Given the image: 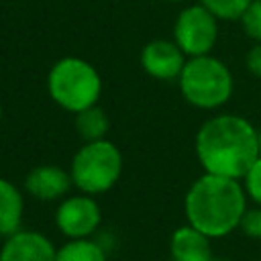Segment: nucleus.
I'll return each instance as SVG.
<instances>
[{"mask_svg":"<svg viewBox=\"0 0 261 261\" xmlns=\"http://www.w3.org/2000/svg\"><path fill=\"white\" fill-rule=\"evenodd\" d=\"M194 149L206 173L243 179L259 157V130L239 114H216L198 128Z\"/></svg>","mask_w":261,"mask_h":261,"instance_id":"f257e3e1","label":"nucleus"},{"mask_svg":"<svg viewBox=\"0 0 261 261\" xmlns=\"http://www.w3.org/2000/svg\"><path fill=\"white\" fill-rule=\"evenodd\" d=\"M247 192L241 179L202 173L186 192L184 212L188 224L210 239H220L239 228L247 210Z\"/></svg>","mask_w":261,"mask_h":261,"instance_id":"f03ea898","label":"nucleus"},{"mask_svg":"<svg viewBox=\"0 0 261 261\" xmlns=\"http://www.w3.org/2000/svg\"><path fill=\"white\" fill-rule=\"evenodd\" d=\"M47 92L51 100L75 114L84 108L98 104L102 94V77L98 69L84 57H61L47 73Z\"/></svg>","mask_w":261,"mask_h":261,"instance_id":"7ed1b4c3","label":"nucleus"},{"mask_svg":"<svg viewBox=\"0 0 261 261\" xmlns=\"http://www.w3.org/2000/svg\"><path fill=\"white\" fill-rule=\"evenodd\" d=\"M177 84L184 100L200 110H216L224 106L234 90L230 69L224 61L212 57L210 53L188 57Z\"/></svg>","mask_w":261,"mask_h":261,"instance_id":"20e7f679","label":"nucleus"},{"mask_svg":"<svg viewBox=\"0 0 261 261\" xmlns=\"http://www.w3.org/2000/svg\"><path fill=\"white\" fill-rule=\"evenodd\" d=\"M69 175L80 192L90 196L104 194L122 175V153L108 139L84 141L71 159Z\"/></svg>","mask_w":261,"mask_h":261,"instance_id":"39448f33","label":"nucleus"},{"mask_svg":"<svg viewBox=\"0 0 261 261\" xmlns=\"http://www.w3.org/2000/svg\"><path fill=\"white\" fill-rule=\"evenodd\" d=\"M173 41L188 57L208 55L218 41V18L200 2L186 6L175 16Z\"/></svg>","mask_w":261,"mask_h":261,"instance_id":"423d86ee","label":"nucleus"},{"mask_svg":"<svg viewBox=\"0 0 261 261\" xmlns=\"http://www.w3.org/2000/svg\"><path fill=\"white\" fill-rule=\"evenodd\" d=\"M102 222V210L94 196L75 194L67 196L57 204L55 226L67 239H90Z\"/></svg>","mask_w":261,"mask_h":261,"instance_id":"0eeeda50","label":"nucleus"},{"mask_svg":"<svg viewBox=\"0 0 261 261\" xmlns=\"http://www.w3.org/2000/svg\"><path fill=\"white\" fill-rule=\"evenodd\" d=\"M188 55L177 47L175 41L169 39H153L141 49V65L143 69L161 82L177 80Z\"/></svg>","mask_w":261,"mask_h":261,"instance_id":"6e6552de","label":"nucleus"},{"mask_svg":"<svg viewBox=\"0 0 261 261\" xmlns=\"http://www.w3.org/2000/svg\"><path fill=\"white\" fill-rule=\"evenodd\" d=\"M57 247L37 230H16L0 247V261H55Z\"/></svg>","mask_w":261,"mask_h":261,"instance_id":"1a4fd4ad","label":"nucleus"},{"mask_svg":"<svg viewBox=\"0 0 261 261\" xmlns=\"http://www.w3.org/2000/svg\"><path fill=\"white\" fill-rule=\"evenodd\" d=\"M71 186L73 181L69 171L49 163L33 167L24 177V192L35 200H43V202H53L63 198Z\"/></svg>","mask_w":261,"mask_h":261,"instance_id":"9d476101","label":"nucleus"},{"mask_svg":"<svg viewBox=\"0 0 261 261\" xmlns=\"http://www.w3.org/2000/svg\"><path fill=\"white\" fill-rule=\"evenodd\" d=\"M169 253L173 261H210L212 245L210 237L192 224H184L173 230L169 239Z\"/></svg>","mask_w":261,"mask_h":261,"instance_id":"9b49d317","label":"nucleus"},{"mask_svg":"<svg viewBox=\"0 0 261 261\" xmlns=\"http://www.w3.org/2000/svg\"><path fill=\"white\" fill-rule=\"evenodd\" d=\"M24 216V196L12 181L0 177V237L20 230Z\"/></svg>","mask_w":261,"mask_h":261,"instance_id":"f8f14e48","label":"nucleus"},{"mask_svg":"<svg viewBox=\"0 0 261 261\" xmlns=\"http://www.w3.org/2000/svg\"><path fill=\"white\" fill-rule=\"evenodd\" d=\"M75 130L84 141H98V139H106V133L110 128V120L108 114L98 106H90L84 108L80 112H75Z\"/></svg>","mask_w":261,"mask_h":261,"instance_id":"ddd939ff","label":"nucleus"},{"mask_svg":"<svg viewBox=\"0 0 261 261\" xmlns=\"http://www.w3.org/2000/svg\"><path fill=\"white\" fill-rule=\"evenodd\" d=\"M55 261H108L106 251L92 239H67L57 249Z\"/></svg>","mask_w":261,"mask_h":261,"instance_id":"4468645a","label":"nucleus"},{"mask_svg":"<svg viewBox=\"0 0 261 261\" xmlns=\"http://www.w3.org/2000/svg\"><path fill=\"white\" fill-rule=\"evenodd\" d=\"M204 8H208L218 20H239L251 0H200Z\"/></svg>","mask_w":261,"mask_h":261,"instance_id":"2eb2a0df","label":"nucleus"},{"mask_svg":"<svg viewBox=\"0 0 261 261\" xmlns=\"http://www.w3.org/2000/svg\"><path fill=\"white\" fill-rule=\"evenodd\" d=\"M239 20H241L243 33L251 41L261 43V0H251V4L245 8Z\"/></svg>","mask_w":261,"mask_h":261,"instance_id":"dca6fc26","label":"nucleus"},{"mask_svg":"<svg viewBox=\"0 0 261 261\" xmlns=\"http://www.w3.org/2000/svg\"><path fill=\"white\" fill-rule=\"evenodd\" d=\"M243 188L247 192V198L253 200L257 206H261V155L257 161L249 167V171L243 177Z\"/></svg>","mask_w":261,"mask_h":261,"instance_id":"f3484780","label":"nucleus"},{"mask_svg":"<svg viewBox=\"0 0 261 261\" xmlns=\"http://www.w3.org/2000/svg\"><path fill=\"white\" fill-rule=\"evenodd\" d=\"M239 228H241L247 237H255V239H257L259 228H261V206H259V208H253V210L247 208L245 214H243V218H241Z\"/></svg>","mask_w":261,"mask_h":261,"instance_id":"a211bd4d","label":"nucleus"},{"mask_svg":"<svg viewBox=\"0 0 261 261\" xmlns=\"http://www.w3.org/2000/svg\"><path fill=\"white\" fill-rule=\"evenodd\" d=\"M247 71L255 77H261V43H253V47L245 55Z\"/></svg>","mask_w":261,"mask_h":261,"instance_id":"6ab92c4d","label":"nucleus"},{"mask_svg":"<svg viewBox=\"0 0 261 261\" xmlns=\"http://www.w3.org/2000/svg\"><path fill=\"white\" fill-rule=\"evenodd\" d=\"M259 155H261V130H259Z\"/></svg>","mask_w":261,"mask_h":261,"instance_id":"aec40b11","label":"nucleus"},{"mask_svg":"<svg viewBox=\"0 0 261 261\" xmlns=\"http://www.w3.org/2000/svg\"><path fill=\"white\" fill-rule=\"evenodd\" d=\"M210 261H228V259H216V257H212Z\"/></svg>","mask_w":261,"mask_h":261,"instance_id":"412c9836","label":"nucleus"},{"mask_svg":"<svg viewBox=\"0 0 261 261\" xmlns=\"http://www.w3.org/2000/svg\"><path fill=\"white\" fill-rule=\"evenodd\" d=\"M167 2H175V4H179V2H186V0H167Z\"/></svg>","mask_w":261,"mask_h":261,"instance_id":"4be33fe9","label":"nucleus"},{"mask_svg":"<svg viewBox=\"0 0 261 261\" xmlns=\"http://www.w3.org/2000/svg\"><path fill=\"white\" fill-rule=\"evenodd\" d=\"M0 120H2V104H0Z\"/></svg>","mask_w":261,"mask_h":261,"instance_id":"5701e85b","label":"nucleus"},{"mask_svg":"<svg viewBox=\"0 0 261 261\" xmlns=\"http://www.w3.org/2000/svg\"><path fill=\"white\" fill-rule=\"evenodd\" d=\"M257 239H259V241H261V228H259V234H257Z\"/></svg>","mask_w":261,"mask_h":261,"instance_id":"b1692460","label":"nucleus"}]
</instances>
